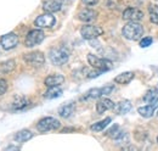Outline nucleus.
I'll return each mask as SVG.
<instances>
[{"instance_id":"f257e3e1","label":"nucleus","mask_w":158,"mask_h":151,"mask_svg":"<svg viewBox=\"0 0 158 151\" xmlns=\"http://www.w3.org/2000/svg\"><path fill=\"white\" fill-rule=\"evenodd\" d=\"M122 34L128 40H139L143 34V28L138 22H129L123 27Z\"/></svg>"},{"instance_id":"f03ea898","label":"nucleus","mask_w":158,"mask_h":151,"mask_svg":"<svg viewBox=\"0 0 158 151\" xmlns=\"http://www.w3.org/2000/svg\"><path fill=\"white\" fill-rule=\"evenodd\" d=\"M49 58L50 61L56 65V66H62L64 65L68 58H69V53L66 48H55L52 50H50L49 53Z\"/></svg>"},{"instance_id":"7ed1b4c3","label":"nucleus","mask_w":158,"mask_h":151,"mask_svg":"<svg viewBox=\"0 0 158 151\" xmlns=\"http://www.w3.org/2000/svg\"><path fill=\"white\" fill-rule=\"evenodd\" d=\"M88 62H89V65L93 68H96V70H99L101 72L108 71V70H111L113 67L112 66V61L98 57L96 55H94V54H89L88 55Z\"/></svg>"},{"instance_id":"20e7f679","label":"nucleus","mask_w":158,"mask_h":151,"mask_svg":"<svg viewBox=\"0 0 158 151\" xmlns=\"http://www.w3.org/2000/svg\"><path fill=\"white\" fill-rule=\"evenodd\" d=\"M61 127V123H60L59 119L54 118V117H45V118H41L38 124H37V129L41 133L49 132V131H55V129H59Z\"/></svg>"},{"instance_id":"39448f33","label":"nucleus","mask_w":158,"mask_h":151,"mask_svg":"<svg viewBox=\"0 0 158 151\" xmlns=\"http://www.w3.org/2000/svg\"><path fill=\"white\" fill-rule=\"evenodd\" d=\"M103 33V29L99 27V26H93V24H86L80 28V34L81 37L86 40H93L96 39L98 37H100Z\"/></svg>"},{"instance_id":"423d86ee","label":"nucleus","mask_w":158,"mask_h":151,"mask_svg":"<svg viewBox=\"0 0 158 151\" xmlns=\"http://www.w3.org/2000/svg\"><path fill=\"white\" fill-rule=\"evenodd\" d=\"M114 87L113 85H107V87H102V88H93L90 90H88L85 94L83 95L81 100H89V99H98L103 95H108L113 92Z\"/></svg>"},{"instance_id":"0eeeda50","label":"nucleus","mask_w":158,"mask_h":151,"mask_svg":"<svg viewBox=\"0 0 158 151\" xmlns=\"http://www.w3.org/2000/svg\"><path fill=\"white\" fill-rule=\"evenodd\" d=\"M44 38H45V34L41 29H33V31L28 32L24 44H26L27 48H33L35 45H39L40 43L44 40Z\"/></svg>"},{"instance_id":"6e6552de","label":"nucleus","mask_w":158,"mask_h":151,"mask_svg":"<svg viewBox=\"0 0 158 151\" xmlns=\"http://www.w3.org/2000/svg\"><path fill=\"white\" fill-rule=\"evenodd\" d=\"M23 60L33 66V67H41L45 62V57H44V54L40 53V51H32V53H28L23 56Z\"/></svg>"},{"instance_id":"1a4fd4ad","label":"nucleus","mask_w":158,"mask_h":151,"mask_svg":"<svg viewBox=\"0 0 158 151\" xmlns=\"http://www.w3.org/2000/svg\"><path fill=\"white\" fill-rule=\"evenodd\" d=\"M55 22H56L55 16L50 12H46V14H43V15L38 16L34 21V24L38 28H51V27H54Z\"/></svg>"},{"instance_id":"9d476101","label":"nucleus","mask_w":158,"mask_h":151,"mask_svg":"<svg viewBox=\"0 0 158 151\" xmlns=\"http://www.w3.org/2000/svg\"><path fill=\"white\" fill-rule=\"evenodd\" d=\"M0 44L4 50H11L17 46L19 44V37L15 33H7L0 38Z\"/></svg>"},{"instance_id":"9b49d317","label":"nucleus","mask_w":158,"mask_h":151,"mask_svg":"<svg viewBox=\"0 0 158 151\" xmlns=\"http://www.w3.org/2000/svg\"><path fill=\"white\" fill-rule=\"evenodd\" d=\"M123 19L130 22H139L143 19V12L136 7H128L123 12Z\"/></svg>"},{"instance_id":"f8f14e48","label":"nucleus","mask_w":158,"mask_h":151,"mask_svg":"<svg viewBox=\"0 0 158 151\" xmlns=\"http://www.w3.org/2000/svg\"><path fill=\"white\" fill-rule=\"evenodd\" d=\"M29 106V100L23 96V95H15L14 99H12V102H11V107L12 110H16V111H21V110H24L26 107Z\"/></svg>"},{"instance_id":"ddd939ff","label":"nucleus","mask_w":158,"mask_h":151,"mask_svg":"<svg viewBox=\"0 0 158 151\" xmlns=\"http://www.w3.org/2000/svg\"><path fill=\"white\" fill-rule=\"evenodd\" d=\"M113 107H114V102L112 100H110V99H106V97L100 99L98 101V104H96V111L100 114L108 111V110H112Z\"/></svg>"},{"instance_id":"4468645a","label":"nucleus","mask_w":158,"mask_h":151,"mask_svg":"<svg viewBox=\"0 0 158 151\" xmlns=\"http://www.w3.org/2000/svg\"><path fill=\"white\" fill-rule=\"evenodd\" d=\"M98 17V12L93 9H84L78 14V19L81 22H93Z\"/></svg>"},{"instance_id":"2eb2a0df","label":"nucleus","mask_w":158,"mask_h":151,"mask_svg":"<svg viewBox=\"0 0 158 151\" xmlns=\"http://www.w3.org/2000/svg\"><path fill=\"white\" fill-rule=\"evenodd\" d=\"M64 82V77L62 75H51L45 78L44 83L46 87H60Z\"/></svg>"},{"instance_id":"dca6fc26","label":"nucleus","mask_w":158,"mask_h":151,"mask_svg":"<svg viewBox=\"0 0 158 151\" xmlns=\"http://www.w3.org/2000/svg\"><path fill=\"white\" fill-rule=\"evenodd\" d=\"M113 110L117 114H125L131 110V102L129 100H122L118 104L114 105Z\"/></svg>"},{"instance_id":"f3484780","label":"nucleus","mask_w":158,"mask_h":151,"mask_svg":"<svg viewBox=\"0 0 158 151\" xmlns=\"http://www.w3.org/2000/svg\"><path fill=\"white\" fill-rule=\"evenodd\" d=\"M43 9L50 14L57 12L61 10V1H59V0H46L43 4Z\"/></svg>"},{"instance_id":"a211bd4d","label":"nucleus","mask_w":158,"mask_h":151,"mask_svg":"<svg viewBox=\"0 0 158 151\" xmlns=\"http://www.w3.org/2000/svg\"><path fill=\"white\" fill-rule=\"evenodd\" d=\"M156 109H157V104H150V105L139 107L138 112L140 113V116H142L145 118H150V117L153 116V113L156 112Z\"/></svg>"},{"instance_id":"6ab92c4d","label":"nucleus","mask_w":158,"mask_h":151,"mask_svg":"<svg viewBox=\"0 0 158 151\" xmlns=\"http://www.w3.org/2000/svg\"><path fill=\"white\" fill-rule=\"evenodd\" d=\"M134 77H135L134 72H130V71L129 72H123V73H120L114 78V82L118 83V84H128L134 79Z\"/></svg>"},{"instance_id":"aec40b11","label":"nucleus","mask_w":158,"mask_h":151,"mask_svg":"<svg viewBox=\"0 0 158 151\" xmlns=\"http://www.w3.org/2000/svg\"><path fill=\"white\" fill-rule=\"evenodd\" d=\"M143 101L147 104H156L158 101V89L157 88H151L146 92L143 95Z\"/></svg>"},{"instance_id":"412c9836","label":"nucleus","mask_w":158,"mask_h":151,"mask_svg":"<svg viewBox=\"0 0 158 151\" xmlns=\"http://www.w3.org/2000/svg\"><path fill=\"white\" fill-rule=\"evenodd\" d=\"M74 109H76L74 104L73 102H68V104H66V105L60 107L59 114L61 117H63V118H68V117L72 116V113L74 112Z\"/></svg>"},{"instance_id":"4be33fe9","label":"nucleus","mask_w":158,"mask_h":151,"mask_svg":"<svg viewBox=\"0 0 158 151\" xmlns=\"http://www.w3.org/2000/svg\"><path fill=\"white\" fill-rule=\"evenodd\" d=\"M33 138V133L28 129H23V131H20L15 134L14 139L17 141V143H24V141H28Z\"/></svg>"},{"instance_id":"5701e85b","label":"nucleus","mask_w":158,"mask_h":151,"mask_svg":"<svg viewBox=\"0 0 158 151\" xmlns=\"http://www.w3.org/2000/svg\"><path fill=\"white\" fill-rule=\"evenodd\" d=\"M62 95V89L60 87H49V89L45 92L44 96L46 99H56Z\"/></svg>"},{"instance_id":"b1692460","label":"nucleus","mask_w":158,"mask_h":151,"mask_svg":"<svg viewBox=\"0 0 158 151\" xmlns=\"http://www.w3.org/2000/svg\"><path fill=\"white\" fill-rule=\"evenodd\" d=\"M111 118L110 117H106L105 119H102V121H100V122H96V123H94L90 128H91V131H94V132H101V131H103L110 123H111Z\"/></svg>"},{"instance_id":"393cba45","label":"nucleus","mask_w":158,"mask_h":151,"mask_svg":"<svg viewBox=\"0 0 158 151\" xmlns=\"http://www.w3.org/2000/svg\"><path fill=\"white\" fill-rule=\"evenodd\" d=\"M123 134H124V132L120 131L119 126H117V124L112 126V127L106 132V135H107V136H110V138H112V139H114V140H117L119 136L123 135Z\"/></svg>"},{"instance_id":"a878e982","label":"nucleus","mask_w":158,"mask_h":151,"mask_svg":"<svg viewBox=\"0 0 158 151\" xmlns=\"http://www.w3.org/2000/svg\"><path fill=\"white\" fill-rule=\"evenodd\" d=\"M15 68V61L14 60H7L2 63H0V72L9 73Z\"/></svg>"},{"instance_id":"bb28decb","label":"nucleus","mask_w":158,"mask_h":151,"mask_svg":"<svg viewBox=\"0 0 158 151\" xmlns=\"http://www.w3.org/2000/svg\"><path fill=\"white\" fill-rule=\"evenodd\" d=\"M148 12H150V19H151V22L158 24V6L152 4L148 6Z\"/></svg>"},{"instance_id":"cd10ccee","label":"nucleus","mask_w":158,"mask_h":151,"mask_svg":"<svg viewBox=\"0 0 158 151\" xmlns=\"http://www.w3.org/2000/svg\"><path fill=\"white\" fill-rule=\"evenodd\" d=\"M151 44H152V38L151 37H145L143 39H141V41H140V46L141 48H147Z\"/></svg>"},{"instance_id":"c85d7f7f","label":"nucleus","mask_w":158,"mask_h":151,"mask_svg":"<svg viewBox=\"0 0 158 151\" xmlns=\"http://www.w3.org/2000/svg\"><path fill=\"white\" fill-rule=\"evenodd\" d=\"M7 89V82L5 79H0V95H2Z\"/></svg>"},{"instance_id":"c756f323","label":"nucleus","mask_w":158,"mask_h":151,"mask_svg":"<svg viewBox=\"0 0 158 151\" xmlns=\"http://www.w3.org/2000/svg\"><path fill=\"white\" fill-rule=\"evenodd\" d=\"M98 1H99V0H83V2H84L85 5H89V6H93V5L98 4Z\"/></svg>"},{"instance_id":"7c9ffc66","label":"nucleus","mask_w":158,"mask_h":151,"mask_svg":"<svg viewBox=\"0 0 158 151\" xmlns=\"http://www.w3.org/2000/svg\"><path fill=\"white\" fill-rule=\"evenodd\" d=\"M20 146H15V145H10L6 148V150H20Z\"/></svg>"},{"instance_id":"2f4dec72","label":"nucleus","mask_w":158,"mask_h":151,"mask_svg":"<svg viewBox=\"0 0 158 151\" xmlns=\"http://www.w3.org/2000/svg\"><path fill=\"white\" fill-rule=\"evenodd\" d=\"M61 2H69V1H72V0H59Z\"/></svg>"},{"instance_id":"473e14b6","label":"nucleus","mask_w":158,"mask_h":151,"mask_svg":"<svg viewBox=\"0 0 158 151\" xmlns=\"http://www.w3.org/2000/svg\"><path fill=\"white\" fill-rule=\"evenodd\" d=\"M157 141H158V138H157Z\"/></svg>"}]
</instances>
